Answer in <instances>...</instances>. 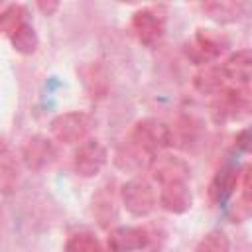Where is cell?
Instances as JSON below:
<instances>
[{"mask_svg":"<svg viewBox=\"0 0 252 252\" xmlns=\"http://www.w3.org/2000/svg\"><path fill=\"white\" fill-rule=\"evenodd\" d=\"M138 148H142L148 156H158L169 146H173V132L171 128L158 120V118H140L134 122L132 130L126 136Z\"/></svg>","mask_w":252,"mask_h":252,"instance_id":"obj_1","label":"cell"},{"mask_svg":"<svg viewBox=\"0 0 252 252\" xmlns=\"http://www.w3.org/2000/svg\"><path fill=\"white\" fill-rule=\"evenodd\" d=\"M226 49H228V37L222 32L203 30V28H199L195 35L183 45L185 57L201 67L217 63V59H220V55H224Z\"/></svg>","mask_w":252,"mask_h":252,"instance_id":"obj_2","label":"cell"},{"mask_svg":"<svg viewBox=\"0 0 252 252\" xmlns=\"http://www.w3.org/2000/svg\"><path fill=\"white\" fill-rule=\"evenodd\" d=\"M118 197H120V203L126 209V213L136 219H144V217L152 215L158 205L156 191H154L152 183L144 177H132L126 183H122L118 189Z\"/></svg>","mask_w":252,"mask_h":252,"instance_id":"obj_3","label":"cell"},{"mask_svg":"<svg viewBox=\"0 0 252 252\" xmlns=\"http://www.w3.org/2000/svg\"><path fill=\"white\" fill-rule=\"evenodd\" d=\"M93 124H94V120L89 112L71 110V112L57 114L49 124V132H51L53 140H57L59 144L73 146V144H81L83 140L89 138Z\"/></svg>","mask_w":252,"mask_h":252,"instance_id":"obj_4","label":"cell"},{"mask_svg":"<svg viewBox=\"0 0 252 252\" xmlns=\"http://www.w3.org/2000/svg\"><path fill=\"white\" fill-rule=\"evenodd\" d=\"M130 26H132L136 39L142 45L152 47L165 33V14L161 12V8H154V6L140 8L132 14Z\"/></svg>","mask_w":252,"mask_h":252,"instance_id":"obj_5","label":"cell"},{"mask_svg":"<svg viewBox=\"0 0 252 252\" xmlns=\"http://www.w3.org/2000/svg\"><path fill=\"white\" fill-rule=\"evenodd\" d=\"M108 163V150L98 138H87L77 144L73 154V167L81 177H94Z\"/></svg>","mask_w":252,"mask_h":252,"instance_id":"obj_6","label":"cell"},{"mask_svg":"<svg viewBox=\"0 0 252 252\" xmlns=\"http://www.w3.org/2000/svg\"><path fill=\"white\" fill-rule=\"evenodd\" d=\"M148 169L152 173V179L158 181L159 185L187 181L191 175V167L183 158L173 156V154H163V152L152 158Z\"/></svg>","mask_w":252,"mask_h":252,"instance_id":"obj_7","label":"cell"},{"mask_svg":"<svg viewBox=\"0 0 252 252\" xmlns=\"http://www.w3.org/2000/svg\"><path fill=\"white\" fill-rule=\"evenodd\" d=\"M250 110V91L248 87H226L215 104L217 120H238Z\"/></svg>","mask_w":252,"mask_h":252,"instance_id":"obj_8","label":"cell"},{"mask_svg":"<svg viewBox=\"0 0 252 252\" xmlns=\"http://www.w3.org/2000/svg\"><path fill=\"white\" fill-rule=\"evenodd\" d=\"M57 158V150L53 146V142L41 134H33L30 136L24 146H22V159L26 163L28 169L32 171H41L47 165H51Z\"/></svg>","mask_w":252,"mask_h":252,"instance_id":"obj_9","label":"cell"},{"mask_svg":"<svg viewBox=\"0 0 252 252\" xmlns=\"http://www.w3.org/2000/svg\"><path fill=\"white\" fill-rule=\"evenodd\" d=\"M150 242L152 236L142 226H114L106 238L110 252H140L146 250Z\"/></svg>","mask_w":252,"mask_h":252,"instance_id":"obj_10","label":"cell"},{"mask_svg":"<svg viewBox=\"0 0 252 252\" xmlns=\"http://www.w3.org/2000/svg\"><path fill=\"white\" fill-rule=\"evenodd\" d=\"M93 217L102 228H110L118 220V195L112 181H104L93 195Z\"/></svg>","mask_w":252,"mask_h":252,"instance_id":"obj_11","label":"cell"},{"mask_svg":"<svg viewBox=\"0 0 252 252\" xmlns=\"http://www.w3.org/2000/svg\"><path fill=\"white\" fill-rule=\"evenodd\" d=\"M226 83L232 87H248L252 77V53L250 49H238L230 53L222 63H219Z\"/></svg>","mask_w":252,"mask_h":252,"instance_id":"obj_12","label":"cell"},{"mask_svg":"<svg viewBox=\"0 0 252 252\" xmlns=\"http://www.w3.org/2000/svg\"><path fill=\"white\" fill-rule=\"evenodd\" d=\"M158 201L163 211H167L171 215H183L193 205V193H191L187 181L167 183V185H161Z\"/></svg>","mask_w":252,"mask_h":252,"instance_id":"obj_13","label":"cell"},{"mask_svg":"<svg viewBox=\"0 0 252 252\" xmlns=\"http://www.w3.org/2000/svg\"><path fill=\"white\" fill-rule=\"evenodd\" d=\"M152 161V156H148L142 148H138L132 140L124 138L116 152H114V163L116 167H120L122 171H130V173H138L144 167H148Z\"/></svg>","mask_w":252,"mask_h":252,"instance_id":"obj_14","label":"cell"},{"mask_svg":"<svg viewBox=\"0 0 252 252\" xmlns=\"http://www.w3.org/2000/svg\"><path fill=\"white\" fill-rule=\"evenodd\" d=\"M226 79L222 75V69L219 63H211L201 67L195 75H193V87L197 93L201 94H215L219 96L224 89H226Z\"/></svg>","mask_w":252,"mask_h":252,"instance_id":"obj_15","label":"cell"},{"mask_svg":"<svg viewBox=\"0 0 252 252\" xmlns=\"http://www.w3.org/2000/svg\"><path fill=\"white\" fill-rule=\"evenodd\" d=\"M240 171L242 169L236 165H226L217 173V177L211 183V195L217 203H224L232 197L234 189H238L240 185Z\"/></svg>","mask_w":252,"mask_h":252,"instance_id":"obj_16","label":"cell"},{"mask_svg":"<svg viewBox=\"0 0 252 252\" xmlns=\"http://www.w3.org/2000/svg\"><path fill=\"white\" fill-rule=\"evenodd\" d=\"M81 77H83V85L89 91V94L93 98H104L108 93V75L106 69L100 61H93L87 63L81 69Z\"/></svg>","mask_w":252,"mask_h":252,"instance_id":"obj_17","label":"cell"},{"mask_svg":"<svg viewBox=\"0 0 252 252\" xmlns=\"http://www.w3.org/2000/svg\"><path fill=\"white\" fill-rule=\"evenodd\" d=\"M203 12L209 14V18H213L219 24H232L236 20L242 18L244 12V4L242 2H230V0H220V2H205Z\"/></svg>","mask_w":252,"mask_h":252,"instance_id":"obj_18","label":"cell"},{"mask_svg":"<svg viewBox=\"0 0 252 252\" xmlns=\"http://www.w3.org/2000/svg\"><path fill=\"white\" fill-rule=\"evenodd\" d=\"M18 183V163L8 150L4 138H0V189L4 193H12Z\"/></svg>","mask_w":252,"mask_h":252,"instance_id":"obj_19","label":"cell"},{"mask_svg":"<svg viewBox=\"0 0 252 252\" xmlns=\"http://www.w3.org/2000/svg\"><path fill=\"white\" fill-rule=\"evenodd\" d=\"M8 39H10V45H12L20 55H33V53L37 51V47H39L37 32H35V28H33L30 22L22 24Z\"/></svg>","mask_w":252,"mask_h":252,"instance_id":"obj_20","label":"cell"},{"mask_svg":"<svg viewBox=\"0 0 252 252\" xmlns=\"http://www.w3.org/2000/svg\"><path fill=\"white\" fill-rule=\"evenodd\" d=\"M28 22V10L22 4H10L0 12V33L10 37L22 24Z\"/></svg>","mask_w":252,"mask_h":252,"instance_id":"obj_21","label":"cell"},{"mask_svg":"<svg viewBox=\"0 0 252 252\" xmlns=\"http://www.w3.org/2000/svg\"><path fill=\"white\" fill-rule=\"evenodd\" d=\"M63 252H104L98 238L91 232H75L67 238Z\"/></svg>","mask_w":252,"mask_h":252,"instance_id":"obj_22","label":"cell"},{"mask_svg":"<svg viewBox=\"0 0 252 252\" xmlns=\"http://www.w3.org/2000/svg\"><path fill=\"white\" fill-rule=\"evenodd\" d=\"M195 252H230V240L222 230H211L199 240Z\"/></svg>","mask_w":252,"mask_h":252,"instance_id":"obj_23","label":"cell"},{"mask_svg":"<svg viewBox=\"0 0 252 252\" xmlns=\"http://www.w3.org/2000/svg\"><path fill=\"white\" fill-rule=\"evenodd\" d=\"M236 148L240 150V152H248V148H250V130H240L238 132V136H236Z\"/></svg>","mask_w":252,"mask_h":252,"instance_id":"obj_24","label":"cell"},{"mask_svg":"<svg viewBox=\"0 0 252 252\" xmlns=\"http://www.w3.org/2000/svg\"><path fill=\"white\" fill-rule=\"evenodd\" d=\"M37 8L43 12V14H47V16H51L57 8H59V4L57 2H37Z\"/></svg>","mask_w":252,"mask_h":252,"instance_id":"obj_25","label":"cell"}]
</instances>
